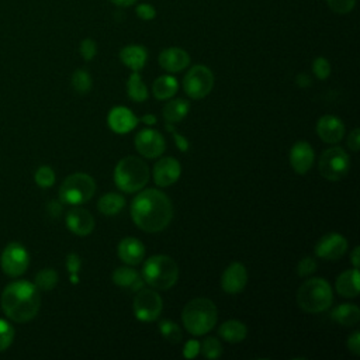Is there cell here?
Here are the masks:
<instances>
[{
	"label": "cell",
	"instance_id": "1",
	"mask_svg": "<svg viewBox=\"0 0 360 360\" xmlns=\"http://www.w3.org/2000/svg\"><path fill=\"white\" fill-rule=\"evenodd\" d=\"M131 219L134 224L148 234H157L169 227L173 220V204L161 190H139L131 203Z\"/></svg>",
	"mask_w": 360,
	"mask_h": 360
},
{
	"label": "cell",
	"instance_id": "2",
	"mask_svg": "<svg viewBox=\"0 0 360 360\" xmlns=\"http://www.w3.org/2000/svg\"><path fill=\"white\" fill-rule=\"evenodd\" d=\"M41 296L36 284L20 280L10 283L2 295L3 313L15 322H29L37 317Z\"/></svg>",
	"mask_w": 360,
	"mask_h": 360
},
{
	"label": "cell",
	"instance_id": "3",
	"mask_svg": "<svg viewBox=\"0 0 360 360\" xmlns=\"http://www.w3.org/2000/svg\"><path fill=\"white\" fill-rule=\"evenodd\" d=\"M219 320V311L215 304L208 299H193L182 313V321L186 331L194 336H201L214 329Z\"/></svg>",
	"mask_w": 360,
	"mask_h": 360
},
{
	"label": "cell",
	"instance_id": "4",
	"mask_svg": "<svg viewBox=\"0 0 360 360\" xmlns=\"http://www.w3.org/2000/svg\"><path fill=\"white\" fill-rule=\"evenodd\" d=\"M150 180V168L147 162L138 157L123 158L114 169V183L118 190L132 194L147 186Z\"/></svg>",
	"mask_w": 360,
	"mask_h": 360
},
{
	"label": "cell",
	"instance_id": "5",
	"mask_svg": "<svg viewBox=\"0 0 360 360\" xmlns=\"http://www.w3.org/2000/svg\"><path fill=\"white\" fill-rule=\"evenodd\" d=\"M334 303V293L329 283L322 277L308 279L297 292L299 307L308 314L327 311Z\"/></svg>",
	"mask_w": 360,
	"mask_h": 360
},
{
	"label": "cell",
	"instance_id": "6",
	"mask_svg": "<svg viewBox=\"0 0 360 360\" xmlns=\"http://www.w3.org/2000/svg\"><path fill=\"white\" fill-rule=\"evenodd\" d=\"M141 276L152 289L169 290L179 279V266L171 256L155 255L143 263Z\"/></svg>",
	"mask_w": 360,
	"mask_h": 360
},
{
	"label": "cell",
	"instance_id": "7",
	"mask_svg": "<svg viewBox=\"0 0 360 360\" xmlns=\"http://www.w3.org/2000/svg\"><path fill=\"white\" fill-rule=\"evenodd\" d=\"M96 193V182L91 175L74 173L68 176L59 187V200L69 205H82Z\"/></svg>",
	"mask_w": 360,
	"mask_h": 360
},
{
	"label": "cell",
	"instance_id": "8",
	"mask_svg": "<svg viewBox=\"0 0 360 360\" xmlns=\"http://www.w3.org/2000/svg\"><path fill=\"white\" fill-rule=\"evenodd\" d=\"M350 169V158L346 151L341 147H332L322 152L318 171L321 176L329 182H339L342 180Z\"/></svg>",
	"mask_w": 360,
	"mask_h": 360
},
{
	"label": "cell",
	"instance_id": "9",
	"mask_svg": "<svg viewBox=\"0 0 360 360\" xmlns=\"http://www.w3.org/2000/svg\"><path fill=\"white\" fill-rule=\"evenodd\" d=\"M212 88L214 74L205 65H194L183 79V91L193 100L204 99L211 93Z\"/></svg>",
	"mask_w": 360,
	"mask_h": 360
},
{
	"label": "cell",
	"instance_id": "10",
	"mask_svg": "<svg viewBox=\"0 0 360 360\" xmlns=\"http://www.w3.org/2000/svg\"><path fill=\"white\" fill-rule=\"evenodd\" d=\"M134 315L142 322L157 321L164 310L162 297L151 289H141L134 297Z\"/></svg>",
	"mask_w": 360,
	"mask_h": 360
},
{
	"label": "cell",
	"instance_id": "11",
	"mask_svg": "<svg viewBox=\"0 0 360 360\" xmlns=\"http://www.w3.org/2000/svg\"><path fill=\"white\" fill-rule=\"evenodd\" d=\"M134 143L138 154L142 158H147V159L159 158L164 155L166 150V141L164 135L159 131L152 128H146L139 131L135 135Z\"/></svg>",
	"mask_w": 360,
	"mask_h": 360
},
{
	"label": "cell",
	"instance_id": "12",
	"mask_svg": "<svg viewBox=\"0 0 360 360\" xmlns=\"http://www.w3.org/2000/svg\"><path fill=\"white\" fill-rule=\"evenodd\" d=\"M0 263H2V269L8 276L17 277L26 273L30 265V255L22 244L12 242L5 248Z\"/></svg>",
	"mask_w": 360,
	"mask_h": 360
},
{
	"label": "cell",
	"instance_id": "13",
	"mask_svg": "<svg viewBox=\"0 0 360 360\" xmlns=\"http://www.w3.org/2000/svg\"><path fill=\"white\" fill-rule=\"evenodd\" d=\"M315 255L325 260H339L347 252V241L338 233H331L320 238L315 245Z\"/></svg>",
	"mask_w": 360,
	"mask_h": 360
},
{
	"label": "cell",
	"instance_id": "14",
	"mask_svg": "<svg viewBox=\"0 0 360 360\" xmlns=\"http://www.w3.org/2000/svg\"><path fill=\"white\" fill-rule=\"evenodd\" d=\"M246 284H248V270L240 262L231 263L221 276V289L227 295L234 296V295L242 293Z\"/></svg>",
	"mask_w": 360,
	"mask_h": 360
},
{
	"label": "cell",
	"instance_id": "15",
	"mask_svg": "<svg viewBox=\"0 0 360 360\" xmlns=\"http://www.w3.org/2000/svg\"><path fill=\"white\" fill-rule=\"evenodd\" d=\"M182 175V165L173 157L161 158L154 166V180L159 187H169L175 185Z\"/></svg>",
	"mask_w": 360,
	"mask_h": 360
},
{
	"label": "cell",
	"instance_id": "16",
	"mask_svg": "<svg viewBox=\"0 0 360 360\" xmlns=\"http://www.w3.org/2000/svg\"><path fill=\"white\" fill-rule=\"evenodd\" d=\"M95 219L93 215L81 207L72 208L66 214V227L68 230L78 237H88L95 230Z\"/></svg>",
	"mask_w": 360,
	"mask_h": 360
},
{
	"label": "cell",
	"instance_id": "17",
	"mask_svg": "<svg viewBox=\"0 0 360 360\" xmlns=\"http://www.w3.org/2000/svg\"><path fill=\"white\" fill-rule=\"evenodd\" d=\"M289 159H290V166L296 173L306 175L311 171L314 165L315 152L307 141H299L292 147Z\"/></svg>",
	"mask_w": 360,
	"mask_h": 360
},
{
	"label": "cell",
	"instance_id": "18",
	"mask_svg": "<svg viewBox=\"0 0 360 360\" xmlns=\"http://www.w3.org/2000/svg\"><path fill=\"white\" fill-rule=\"evenodd\" d=\"M139 123V118L127 107L117 106L110 110L107 116V124L116 134H128Z\"/></svg>",
	"mask_w": 360,
	"mask_h": 360
},
{
	"label": "cell",
	"instance_id": "19",
	"mask_svg": "<svg viewBox=\"0 0 360 360\" xmlns=\"http://www.w3.org/2000/svg\"><path fill=\"white\" fill-rule=\"evenodd\" d=\"M317 134L325 143H338L345 135V124L336 116H322L317 123Z\"/></svg>",
	"mask_w": 360,
	"mask_h": 360
},
{
	"label": "cell",
	"instance_id": "20",
	"mask_svg": "<svg viewBox=\"0 0 360 360\" xmlns=\"http://www.w3.org/2000/svg\"><path fill=\"white\" fill-rule=\"evenodd\" d=\"M117 253L123 263L128 266H136L146 258V246L139 240L128 237L120 241Z\"/></svg>",
	"mask_w": 360,
	"mask_h": 360
},
{
	"label": "cell",
	"instance_id": "21",
	"mask_svg": "<svg viewBox=\"0 0 360 360\" xmlns=\"http://www.w3.org/2000/svg\"><path fill=\"white\" fill-rule=\"evenodd\" d=\"M159 65L169 74H178L190 65V55L178 47L166 48L159 55Z\"/></svg>",
	"mask_w": 360,
	"mask_h": 360
},
{
	"label": "cell",
	"instance_id": "22",
	"mask_svg": "<svg viewBox=\"0 0 360 360\" xmlns=\"http://www.w3.org/2000/svg\"><path fill=\"white\" fill-rule=\"evenodd\" d=\"M113 283L118 287H123V289H128L131 292H139L141 289H143V281L142 276L132 267H127V266H121L117 267L111 276Z\"/></svg>",
	"mask_w": 360,
	"mask_h": 360
},
{
	"label": "cell",
	"instance_id": "23",
	"mask_svg": "<svg viewBox=\"0 0 360 360\" xmlns=\"http://www.w3.org/2000/svg\"><path fill=\"white\" fill-rule=\"evenodd\" d=\"M335 287H336V292L342 297H346V299L357 297L360 292L359 270L353 267L350 270H345L343 273H341L336 279Z\"/></svg>",
	"mask_w": 360,
	"mask_h": 360
},
{
	"label": "cell",
	"instance_id": "24",
	"mask_svg": "<svg viewBox=\"0 0 360 360\" xmlns=\"http://www.w3.org/2000/svg\"><path fill=\"white\" fill-rule=\"evenodd\" d=\"M120 59L132 72H139L148 61V51L142 45H127L120 51Z\"/></svg>",
	"mask_w": 360,
	"mask_h": 360
},
{
	"label": "cell",
	"instance_id": "25",
	"mask_svg": "<svg viewBox=\"0 0 360 360\" xmlns=\"http://www.w3.org/2000/svg\"><path fill=\"white\" fill-rule=\"evenodd\" d=\"M190 111V102L186 99H175L164 106L162 116L166 124H176L186 118Z\"/></svg>",
	"mask_w": 360,
	"mask_h": 360
},
{
	"label": "cell",
	"instance_id": "26",
	"mask_svg": "<svg viewBox=\"0 0 360 360\" xmlns=\"http://www.w3.org/2000/svg\"><path fill=\"white\" fill-rule=\"evenodd\" d=\"M331 318L342 327H353L360 321V308L356 304L343 303L332 310Z\"/></svg>",
	"mask_w": 360,
	"mask_h": 360
},
{
	"label": "cell",
	"instance_id": "27",
	"mask_svg": "<svg viewBox=\"0 0 360 360\" xmlns=\"http://www.w3.org/2000/svg\"><path fill=\"white\" fill-rule=\"evenodd\" d=\"M219 335L228 343H240L245 341L248 335V328L244 322L238 320H230L220 327Z\"/></svg>",
	"mask_w": 360,
	"mask_h": 360
},
{
	"label": "cell",
	"instance_id": "28",
	"mask_svg": "<svg viewBox=\"0 0 360 360\" xmlns=\"http://www.w3.org/2000/svg\"><path fill=\"white\" fill-rule=\"evenodd\" d=\"M178 89H179V84L176 78L169 75L159 77L152 85V93L158 100H169L178 93Z\"/></svg>",
	"mask_w": 360,
	"mask_h": 360
},
{
	"label": "cell",
	"instance_id": "29",
	"mask_svg": "<svg viewBox=\"0 0 360 360\" xmlns=\"http://www.w3.org/2000/svg\"><path fill=\"white\" fill-rule=\"evenodd\" d=\"M125 205V198L120 193H107L104 194L99 203H97V210L106 215V217H113L117 215Z\"/></svg>",
	"mask_w": 360,
	"mask_h": 360
},
{
	"label": "cell",
	"instance_id": "30",
	"mask_svg": "<svg viewBox=\"0 0 360 360\" xmlns=\"http://www.w3.org/2000/svg\"><path fill=\"white\" fill-rule=\"evenodd\" d=\"M127 93L128 97L136 103H142L148 99V89L146 84L142 82V78L138 72H132L127 82Z\"/></svg>",
	"mask_w": 360,
	"mask_h": 360
},
{
	"label": "cell",
	"instance_id": "31",
	"mask_svg": "<svg viewBox=\"0 0 360 360\" xmlns=\"http://www.w3.org/2000/svg\"><path fill=\"white\" fill-rule=\"evenodd\" d=\"M58 280H59V276L54 269H42L37 273L34 284L38 290L49 292V290L55 289Z\"/></svg>",
	"mask_w": 360,
	"mask_h": 360
},
{
	"label": "cell",
	"instance_id": "32",
	"mask_svg": "<svg viewBox=\"0 0 360 360\" xmlns=\"http://www.w3.org/2000/svg\"><path fill=\"white\" fill-rule=\"evenodd\" d=\"M72 86L81 95L89 93L93 88V81L89 72L85 69H77L72 75Z\"/></svg>",
	"mask_w": 360,
	"mask_h": 360
},
{
	"label": "cell",
	"instance_id": "33",
	"mask_svg": "<svg viewBox=\"0 0 360 360\" xmlns=\"http://www.w3.org/2000/svg\"><path fill=\"white\" fill-rule=\"evenodd\" d=\"M200 353L210 360L220 359L223 354V345L217 338L208 336L203 341V343H200Z\"/></svg>",
	"mask_w": 360,
	"mask_h": 360
},
{
	"label": "cell",
	"instance_id": "34",
	"mask_svg": "<svg viewBox=\"0 0 360 360\" xmlns=\"http://www.w3.org/2000/svg\"><path fill=\"white\" fill-rule=\"evenodd\" d=\"M159 332L171 343H179L183 338L180 327L171 320H164L159 322Z\"/></svg>",
	"mask_w": 360,
	"mask_h": 360
},
{
	"label": "cell",
	"instance_id": "35",
	"mask_svg": "<svg viewBox=\"0 0 360 360\" xmlns=\"http://www.w3.org/2000/svg\"><path fill=\"white\" fill-rule=\"evenodd\" d=\"M34 179H36V183L42 187V189H48L51 186H54L55 183V172L52 168L49 166H41L37 169L36 175H34Z\"/></svg>",
	"mask_w": 360,
	"mask_h": 360
},
{
	"label": "cell",
	"instance_id": "36",
	"mask_svg": "<svg viewBox=\"0 0 360 360\" xmlns=\"http://www.w3.org/2000/svg\"><path fill=\"white\" fill-rule=\"evenodd\" d=\"M15 341V328L6 322L5 320H0V352L6 350Z\"/></svg>",
	"mask_w": 360,
	"mask_h": 360
},
{
	"label": "cell",
	"instance_id": "37",
	"mask_svg": "<svg viewBox=\"0 0 360 360\" xmlns=\"http://www.w3.org/2000/svg\"><path fill=\"white\" fill-rule=\"evenodd\" d=\"M313 72L320 81H325L331 75V63L327 58L318 56L313 62Z\"/></svg>",
	"mask_w": 360,
	"mask_h": 360
},
{
	"label": "cell",
	"instance_id": "38",
	"mask_svg": "<svg viewBox=\"0 0 360 360\" xmlns=\"http://www.w3.org/2000/svg\"><path fill=\"white\" fill-rule=\"evenodd\" d=\"M327 3L335 13L347 15L354 9L356 0H327Z\"/></svg>",
	"mask_w": 360,
	"mask_h": 360
},
{
	"label": "cell",
	"instance_id": "39",
	"mask_svg": "<svg viewBox=\"0 0 360 360\" xmlns=\"http://www.w3.org/2000/svg\"><path fill=\"white\" fill-rule=\"evenodd\" d=\"M317 267H318V265H317L315 259L311 258V256H306V258H303V259L300 260V263H299V266H297V274H299L300 277L311 276V274L317 270Z\"/></svg>",
	"mask_w": 360,
	"mask_h": 360
},
{
	"label": "cell",
	"instance_id": "40",
	"mask_svg": "<svg viewBox=\"0 0 360 360\" xmlns=\"http://www.w3.org/2000/svg\"><path fill=\"white\" fill-rule=\"evenodd\" d=\"M97 54V45L93 40L86 38L81 42V55L85 61H92Z\"/></svg>",
	"mask_w": 360,
	"mask_h": 360
},
{
	"label": "cell",
	"instance_id": "41",
	"mask_svg": "<svg viewBox=\"0 0 360 360\" xmlns=\"http://www.w3.org/2000/svg\"><path fill=\"white\" fill-rule=\"evenodd\" d=\"M166 130L172 132L178 150L182 151V152H187V151H189V141H187L182 134H179V132L175 130L173 124H166Z\"/></svg>",
	"mask_w": 360,
	"mask_h": 360
},
{
	"label": "cell",
	"instance_id": "42",
	"mask_svg": "<svg viewBox=\"0 0 360 360\" xmlns=\"http://www.w3.org/2000/svg\"><path fill=\"white\" fill-rule=\"evenodd\" d=\"M135 12H136V16H138L141 20H146V22L154 20L155 16H157L155 8H154L152 5H147V3L139 5V6L135 9Z\"/></svg>",
	"mask_w": 360,
	"mask_h": 360
},
{
	"label": "cell",
	"instance_id": "43",
	"mask_svg": "<svg viewBox=\"0 0 360 360\" xmlns=\"http://www.w3.org/2000/svg\"><path fill=\"white\" fill-rule=\"evenodd\" d=\"M82 267V259L77 253H69L66 256V269L70 274H79Z\"/></svg>",
	"mask_w": 360,
	"mask_h": 360
},
{
	"label": "cell",
	"instance_id": "44",
	"mask_svg": "<svg viewBox=\"0 0 360 360\" xmlns=\"http://www.w3.org/2000/svg\"><path fill=\"white\" fill-rule=\"evenodd\" d=\"M198 353H200V342L196 339L187 341L183 347V356L186 359H194L198 356Z\"/></svg>",
	"mask_w": 360,
	"mask_h": 360
},
{
	"label": "cell",
	"instance_id": "45",
	"mask_svg": "<svg viewBox=\"0 0 360 360\" xmlns=\"http://www.w3.org/2000/svg\"><path fill=\"white\" fill-rule=\"evenodd\" d=\"M346 346L349 349V352H352L354 356L360 354V332L356 331L353 332L347 341H346Z\"/></svg>",
	"mask_w": 360,
	"mask_h": 360
},
{
	"label": "cell",
	"instance_id": "46",
	"mask_svg": "<svg viewBox=\"0 0 360 360\" xmlns=\"http://www.w3.org/2000/svg\"><path fill=\"white\" fill-rule=\"evenodd\" d=\"M347 147L353 152H357L360 150V130L354 128L349 136H347Z\"/></svg>",
	"mask_w": 360,
	"mask_h": 360
},
{
	"label": "cell",
	"instance_id": "47",
	"mask_svg": "<svg viewBox=\"0 0 360 360\" xmlns=\"http://www.w3.org/2000/svg\"><path fill=\"white\" fill-rule=\"evenodd\" d=\"M62 210H63V207H62V201L61 200L59 201H56V200L49 201L48 212L52 215V217H59V215L62 214Z\"/></svg>",
	"mask_w": 360,
	"mask_h": 360
},
{
	"label": "cell",
	"instance_id": "48",
	"mask_svg": "<svg viewBox=\"0 0 360 360\" xmlns=\"http://www.w3.org/2000/svg\"><path fill=\"white\" fill-rule=\"evenodd\" d=\"M311 78L307 75V74H300V75H297V78H296V84H297V86L299 88H302V89H307V88H310L311 86Z\"/></svg>",
	"mask_w": 360,
	"mask_h": 360
},
{
	"label": "cell",
	"instance_id": "49",
	"mask_svg": "<svg viewBox=\"0 0 360 360\" xmlns=\"http://www.w3.org/2000/svg\"><path fill=\"white\" fill-rule=\"evenodd\" d=\"M359 255H360V248L354 246V249L350 253V260L353 263V267H356V269H359V259H360Z\"/></svg>",
	"mask_w": 360,
	"mask_h": 360
},
{
	"label": "cell",
	"instance_id": "50",
	"mask_svg": "<svg viewBox=\"0 0 360 360\" xmlns=\"http://www.w3.org/2000/svg\"><path fill=\"white\" fill-rule=\"evenodd\" d=\"M111 3H114L116 6H121V8H128L132 6L136 0H110Z\"/></svg>",
	"mask_w": 360,
	"mask_h": 360
},
{
	"label": "cell",
	"instance_id": "51",
	"mask_svg": "<svg viewBox=\"0 0 360 360\" xmlns=\"http://www.w3.org/2000/svg\"><path fill=\"white\" fill-rule=\"evenodd\" d=\"M139 121H142L143 124H147V125H155L157 124V117L154 114H147V116L141 117Z\"/></svg>",
	"mask_w": 360,
	"mask_h": 360
}]
</instances>
